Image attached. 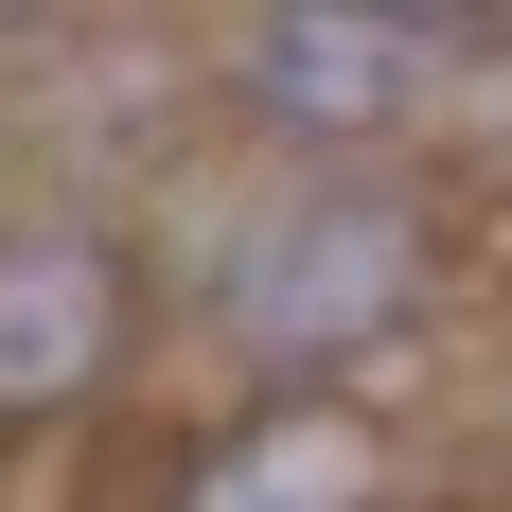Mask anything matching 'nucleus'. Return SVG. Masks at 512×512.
I'll return each mask as SVG.
<instances>
[{
	"mask_svg": "<svg viewBox=\"0 0 512 512\" xmlns=\"http://www.w3.org/2000/svg\"><path fill=\"white\" fill-rule=\"evenodd\" d=\"M124 354H142V283H124V248L71 230V212H36V230L0 248V460L53 442L71 407H106Z\"/></svg>",
	"mask_w": 512,
	"mask_h": 512,
	"instance_id": "nucleus-3",
	"label": "nucleus"
},
{
	"mask_svg": "<svg viewBox=\"0 0 512 512\" xmlns=\"http://www.w3.org/2000/svg\"><path fill=\"white\" fill-rule=\"evenodd\" d=\"M460 106L495 124V159H512V53H477V71H460Z\"/></svg>",
	"mask_w": 512,
	"mask_h": 512,
	"instance_id": "nucleus-5",
	"label": "nucleus"
},
{
	"mask_svg": "<svg viewBox=\"0 0 512 512\" xmlns=\"http://www.w3.org/2000/svg\"><path fill=\"white\" fill-rule=\"evenodd\" d=\"M389 495H407V460H389V424L354 389H265L177 460L159 512H389Z\"/></svg>",
	"mask_w": 512,
	"mask_h": 512,
	"instance_id": "nucleus-4",
	"label": "nucleus"
},
{
	"mask_svg": "<svg viewBox=\"0 0 512 512\" xmlns=\"http://www.w3.org/2000/svg\"><path fill=\"white\" fill-rule=\"evenodd\" d=\"M424 301H442V230H424V195H389V177H283V195H248L230 230H212V354L265 371V389H354L371 354H407Z\"/></svg>",
	"mask_w": 512,
	"mask_h": 512,
	"instance_id": "nucleus-1",
	"label": "nucleus"
},
{
	"mask_svg": "<svg viewBox=\"0 0 512 512\" xmlns=\"http://www.w3.org/2000/svg\"><path fill=\"white\" fill-rule=\"evenodd\" d=\"M460 71H477L460 18H424V0H248V36H230V106L301 159H389L407 124L460 106Z\"/></svg>",
	"mask_w": 512,
	"mask_h": 512,
	"instance_id": "nucleus-2",
	"label": "nucleus"
}]
</instances>
